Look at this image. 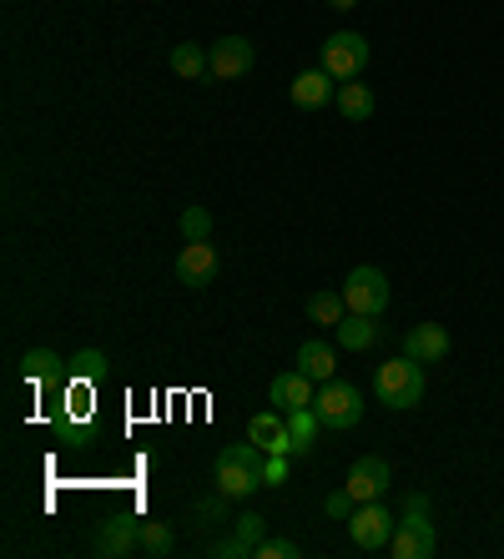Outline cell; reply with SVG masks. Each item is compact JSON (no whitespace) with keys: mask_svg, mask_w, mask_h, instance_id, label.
I'll list each match as a JSON object with an SVG mask.
<instances>
[{"mask_svg":"<svg viewBox=\"0 0 504 559\" xmlns=\"http://www.w3.org/2000/svg\"><path fill=\"white\" fill-rule=\"evenodd\" d=\"M262 449L253 439L247 443H233V449H222L218 464H212V484H218V495L227 499H253L262 489Z\"/></svg>","mask_w":504,"mask_h":559,"instance_id":"cell-1","label":"cell"},{"mask_svg":"<svg viewBox=\"0 0 504 559\" xmlns=\"http://www.w3.org/2000/svg\"><path fill=\"white\" fill-rule=\"evenodd\" d=\"M424 389H429L424 364H419V358H409V353H399V358L378 364V373H374L378 404H388V408H419V404H424Z\"/></svg>","mask_w":504,"mask_h":559,"instance_id":"cell-2","label":"cell"},{"mask_svg":"<svg viewBox=\"0 0 504 559\" xmlns=\"http://www.w3.org/2000/svg\"><path fill=\"white\" fill-rule=\"evenodd\" d=\"M394 559H429L439 549V534H434V520H429V499L409 495L403 499V520L394 524V539H388Z\"/></svg>","mask_w":504,"mask_h":559,"instance_id":"cell-3","label":"cell"},{"mask_svg":"<svg viewBox=\"0 0 504 559\" xmlns=\"http://www.w3.org/2000/svg\"><path fill=\"white\" fill-rule=\"evenodd\" d=\"M394 509L384 504V499H368V504H353L349 514V539L353 549H363V555H374V549H388V539H394Z\"/></svg>","mask_w":504,"mask_h":559,"instance_id":"cell-4","label":"cell"},{"mask_svg":"<svg viewBox=\"0 0 504 559\" xmlns=\"http://www.w3.org/2000/svg\"><path fill=\"white\" fill-rule=\"evenodd\" d=\"M313 408H318V418H324V429H353L363 418V393L353 389V383H343V378H328V383H318V399H313Z\"/></svg>","mask_w":504,"mask_h":559,"instance_id":"cell-5","label":"cell"},{"mask_svg":"<svg viewBox=\"0 0 504 559\" xmlns=\"http://www.w3.org/2000/svg\"><path fill=\"white\" fill-rule=\"evenodd\" d=\"M363 66H368V40L359 31H333L324 40V71L333 81H359Z\"/></svg>","mask_w":504,"mask_h":559,"instance_id":"cell-6","label":"cell"},{"mask_svg":"<svg viewBox=\"0 0 504 559\" xmlns=\"http://www.w3.org/2000/svg\"><path fill=\"white\" fill-rule=\"evenodd\" d=\"M343 302L349 312H363V318H384L388 312V277L378 267H353L343 277Z\"/></svg>","mask_w":504,"mask_h":559,"instance_id":"cell-7","label":"cell"},{"mask_svg":"<svg viewBox=\"0 0 504 559\" xmlns=\"http://www.w3.org/2000/svg\"><path fill=\"white\" fill-rule=\"evenodd\" d=\"M353 495V504H368V499H384L388 489H394V468L384 464L378 454H368V459H353V468H349V484H343Z\"/></svg>","mask_w":504,"mask_h":559,"instance_id":"cell-8","label":"cell"},{"mask_svg":"<svg viewBox=\"0 0 504 559\" xmlns=\"http://www.w3.org/2000/svg\"><path fill=\"white\" fill-rule=\"evenodd\" d=\"M208 61H212V81H243L247 71H253V40H247V36L212 40Z\"/></svg>","mask_w":504,"mask_h":559,"instance_id":"cell-9","label":"cell"},{"mask_svg":"<svg viewBox=\"0 0 504 559\" xmlns=\"http://www.w3.org/2000/svg\"><path fill=\"white\" fill-rule=\"evenodd\" d=\"M91 549H96V555H112V559H127L131 549H142V524L127 520V514H112V520L96 524Z\"/></svg>","mask_w":504,"mask_h":559,"instance_id":"cell-10","label":"cell"},{"mask_svg":"<svg viewBox=\"0 0 504 559\" xmlns=\"http://www.w3.org/2000/svg\"><path fill=\"white\" fill-rule=\"evenodd\" d=\"M247 439L258 443L262 454H293V433H288L283 408H262V414L247 418Z\"/></svg>","mask_w":504,"mask_h":559,"instance_id":"cell-11","label":"cell"},{"mask_svg":"<svg viewBox=\"0 0 504 559\" xmlns=\"http://www.w3.org/2000/svg\"><path fill=\"white\" fill-rule=\"evenodd\" d=\"M262 539H268V520H262V514H243V520L233 524V534L212 545V555L218 559H253V549H258Z\"/></svg>","mask_w":504,"mask_h":559,"instance_id":"cell-12","label":"cell"},{"mask_svg":"<svg viewBox=\"0 0 504 559\" xmlns=\"http://www.w3.org/2000/svg\"><path fill=\"white\" fill-rule=\"evenodd\" d=\"M218 277V248L212 242H187L177 252V283L187 287H208Z\"/></svg>","mask_w":504,"mask_h":559,"instance_id":"cell-13","label":"cell"},{"mask_svg":"<svg viewBox=\"0 0 504 559\" xmlns=\"http://www.w3.org/2000/svg\"><path fill=\"white\" fill-rule=\"evenodd\" d=\"M403 353L419 358V364H444L449 358V333L439 323H414L403 333Z\"/></svg>","mask_w":504,"mask_h":559,"instance_id":"cell-14","label":"cell"},{"mask_svg":"<svg viewBox=\"0 0 504 559\" xmlns=\"http://www.w3.org/2000/svg\"><path fill=\"white\" fill-rule=\"evenodd\" d=\"M338 96V81L328 76L324 66L318 71H297L293 76V106H303V111H318V106H328Z\"/></svg>","mask_w":504,"mask_h":559,"instance_id":"cell-15","label":"cell"},{"mask_svg":"<svg viewBox=\"0 0 504 559\" xmlns=\"http://www.w3.org/2000/svg\"><path fill=\"white\" fill-rule=\"evenodd\" d=\"M318 393H313V378L297 373V368H288V373L272 378V408H283V414H293V408H308Z\"/></svg>","mask_w":504,"mask_h":559,"instance_id":"cell-16","label":"cell"},{"mask_svg":"<svg viewBox=\"0 0 504 559\" xmlns=\"http://www.w3.org/2000/svg\"><path fill=\"white\" fill-rule=\"evenodd\" d=\"M293 368H297V373H308L313 383H328V378L338 373V353H333V343H324V338H308V343H303V348H297Z\"/></svg>","mask_w":504,"mask_h":559,"instance_id":"cell-17","label":"cell"},{"mask_svg":"<svg viewBox=\"0 0 504 559\" xmlns=\"http://www.w3.org/2000/svg\"><path fill=\"white\" fill-rule=\"evenodd\" d=\"M378 318H363V312H349L343 323L333 328V338H338V348H349V353H363V348H374L378 343Z\"/></svg>","mask_w":504,"mask_h":559,"instance_id":"cell-18","label":"cell"},{"mask_svg":"<svg viewBox=\"0 0 504 559\" xmlns=\"http://www.w3.org/2000/svg\"><path fill=\"white\" fill-rule=\"evenodd\" d=\"M61 373H66V358L56 348H26V358H21V378L26 383H56Z\"/></svg>","mask_w":504,"mask_h":559,"instance_id":"cell-19","label":"cell"},{"mask_svg":"<svg viewBox=\"0 0 504 559\" xmlns=\"http://www.w3.org/2000/svg\"><path fill=\"white\" fill-rule=\"evenodd\" d=\"M288 433H293V454H313V443H318V433H324V418H318V408H293L288 414Z\"/></svg>","mask_w":504,"mask_h":559,"instance_id":"cell-20","label":"cell"},{"mask_svg":"<svg viewBox=\"0 0 504 559\" xmlns=\"http://www.w3.org/2000/svg\"><path fill=\"white\" fill-rule=\"evenodd\" d=\"M333 102H338V111H343L349 121H368V117H374V92H368L363 81H338Z\"/></svg>","mask_w":504,"mask_h":559,"instance_id":"cell-21","label":"cell"},{"mask_svg":"<svg viewBox=\"0 0 504 559\" xmlns=\"http://www.w3.org/2000/svg\"><path fill=\"white\" fill-rule=\"evenodd\" d=\"M172 71H177L181 81H202V76H212V61H208L202 46L181 40V46H172Z\"/></svg>","mask_w":504,"mask_h":559,"instance_id":"cell-22","label":"cell"},{"mask_svg":"<svg viewBox=\"0 0 504 559\" xmlns=\"http://www.w3.org/2000/svg\"><path fill=\"white\" fill-rule=\"evenodd\" d=\"M308 318L318 328H338L343 318H349V302H343V287L338 293H313L308 298Z\"/></svg>","mask_w":504,"mask_h":559,"instance_id":"cell-23","label":"cell"},{"mask_svg":"<svg viewBox=\"0 0 504 559\" xmlns=\"http://www.w3.org/2000/svg\"><path fill=\"white\" fill-rule=\"evenodd\" d=\"M66 378H77V383H102L106 378V353L102 348H81L71 364H66Z\"/></svg>","mask_w":504,"mask_h":559,"instance_id":"cell-24","label":"cell"},{"mask_svg":"<svg viewBox=\"0 0 504 559\" xmlns=\"http://www.w3.org/2000/svg\"><path fill=\"white\" fill-rule=\"evenodd\" d=\"M142 549L146 555H172L177 549V534H172V524H162V520H152V524H142Z\"/></svg>","mask_w":504,"mask_h":559,"instance_id":"cell-25","label":"cell"},{"mask_svg":"<svg viewBox=\"0 0 504 559\" xmlns=\"http://www.w3.org/2000/svg\"><path fill=\"white\" fill-rule=\"evenodd\" d=\"M181 237H187V242H208V237H212V212L208 207H187V212H181Z\"/></svg>","mask_w":504,"mask_h":559,"instance_id":"cell-26","label":"cell"},{"mask_svg":"<svg viewBox=\"0 0 504 559\" xmlns=\"http://www.w3.org/2000/svg\"><path fill=\"white\" fill-rule=\"evenodd\" d=\"M303 549L293 545V539H262L258 549H253V559H297Z\"/></svg>","mask_w":504,"mask_h":559,"instance_id":"cell-27","label":"cell"},{"mask_svg":"<svg viewBox=\"0 0 504 559\" xmlns=\"http://www.w3.org/2000/svg\"><path fill=\"white\" fill-rule=\"evenodd\" d=\"M288 479V454H268L262 459V484H283Z\"/></svg>","mask_w":504,"mask_h":559,"instance_id":"cell-28","label":"cell"},{"mask_svg":"<svg viewBox=\"0 0 504 559\" xmlns=\"http://www.w3.org/2000/svg\"><path fill=\"white\" fill-rule=\"evenodd\" d=\"M328 514H333V520H349V514H353V495H349V489H338V495H328Z\"/></svg>","mask_w":504,"mask_h":559,"instance_id":"cell-29","label":"cell"},{"mask_svg":"<svg viewBox=\"0 0 504 559\" xmlns=\"http://www.w3.org/2000/svg\"><path fill=\"white\" fill-rule=\"evenodd\" d=\"M328 5H338V11H353V5H359V0H328Z\"/></svg>","mask_w":504,"mask_h":559,"instance_id":"cell-30","label":"cell"}]
</instances>
